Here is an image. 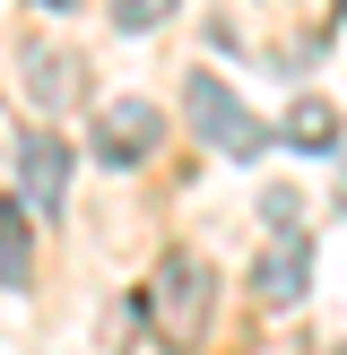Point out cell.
Instances as JSON below:
<instances>
[{
    "label": "cell",
    "instance_id": "obj_4",
    "mask_svg": "<svg viewBox=\"0 0 347 355\" xmlns=\"http://www.w3.org/2000/svg\"><path fill=\"white\" fill-rule=\"evenodd\" d=\"M17 191H26L35 217H61V200H69V148L52 130H26V148H17Z\"/></svg>",
    "mask_w": 347,
    "mask_h": 355
},
{
    "label": "cell",
    "instance_id": "obj_9",
    "mask_svg": "<svg viewBox=\"0 0 347 355\" xmlns=\"http://www.w3.org/2000/svg\"><path fill=\"white\" fill-rule=\"evenodd\" d=\"M113 17H121V35H148L174 17V0H113Z\"/></svg>",
    "mask_w": 347,
    "mask_h": 355
},
{
    "label": "cell",
    "instance_id": "obj_6",
    "mask_svg": "<svg viewBox=\"0 0 347 355\" xmlns=\"http://www.w3.org/2000/svg\"><path fill=\"white\" fill-rule=\"evenodd\" d=\"M78 87H87V61L78 52H26V104H44V113H69L78 104Z\"/></svg>",
    "mask_w": 347,
    "mask_h": 355
},
{
    "label": "cell",
    "instance_id": "obj_1",
    "mask_svg": "<svg viewBox=\"0 0 347 355\" xmlns=\"http://www.w3.org/2000/svg\"><path fill=\"white\" fill-rule=\"evenodd\" d=\"M139 312H148V329L165 347H200L208 321H217V269L200 252H165L156 277H148V295H139Z\"/></svg>",
    "mask_w": 347,
    "mask_h": 355
},
{
    "label": "cell",
    "instance_id": "obj_3",
    "mask_svg": "<svg viewBox=\"0 0 347 355\" xmlns=\"http://www.w3.org/2000/svg\"><path fill=\"white\" fill-rule=\"evenodd\" d=\"M156 139H165V113H156L148 96H113V104L96 113V156H104L113 173L148 165V156H156Z\"/></svg>",
    "mask_w": 347,
    "mask_h": 355
},
{
    "label": "cell",
    "instance_id": "obj_11",
    "mask_svg": "<svg viewBox=\"0 0 347 355\" xmlns=\"http://www.w3.org/2000/svg\"><path fill=\"white\" fill-rule=\"evenodd\" d=\"M44 9H78V0H44Z\"/></svg>",
    "mask_w": 347,
    "mask_h": 355
},
{
    "label": "cell",
    "instance_id": "obj_8",
    "mask_svg": "<svg viewBox=\"0 0 347 355\" xmlns=\"http://www.w3.org/2000/svg\"><path fill=\"white\" fill-rule=\"evenodd\" d=\"M287 139L295 148H339V104L330 96H295L287 104Z\"/></svg>",
    "mask_w": 347,
    "mask_h": 355
},
{
    "label": "cell",
    "instance_id": "obj_2",
    "mask_svg": "<svg viewBox=\"0 0 347 355\" xmlns=\"http://www.w3.org/2000/svg\"><path fill=\"white\" fill-rule=\"evenodd\" d=\"M183 113H191V130H200L217 156H260V148H269V121H260L217 69H191V78H183Z\"/></svg>",
    "mask_w": 347,
    "mask_h": 355
},
{
    "label": "cell",
    "instance_id": "obj_10",
    "mask_svg": "<svg viewBox=\"0 0 347 355\" xmlns=\"http://www.w3.org/2000/svg\"><path fill=\"white\" fill-rule=\"evenodd\" d=\"M260 217H269V225H295V191H260Z\"/></svg>",
    "mask_w": 347,
    "mask_h": 355
},
{
    "label": "cell",
    "instance_id": "obj_7",
    "mask_svg": "<svg viewBox=\"0 0 347 355\" xmlns=\"http://www.w3.org/2000/svg\"><path fill=\"white\" fill-rule=\"evenodd\" d=\"M35 277V208L0 200V286H26Z\"/></svg>",
    "mask_w": 347,
    "mask_h": 355
},
{
    "label": "cell",
    "instance_id": "obj_5",
    "mask_svg": "<svg viewBox=\"0 0 347 355\" xmlns=\"http://www.w3.org/2000/svg\"><path fill=\"white\" fill-rule=\"evenodd\" d=\"M304 286H312V243L295 234V225H278V243L260 252V269H252V295H260L269 312H287Z\"/></svg>",
    "mask_w": 347,
    "mask_h": 355
}]
</instances>
